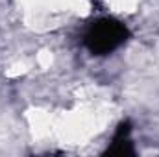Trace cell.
<instances>
[{
  "label": "cell",
  "mask_w": 159,
  "mask_h": 157,
  "mask_svg": "<svg viewBox=\"0 0 159 157\" xmlns=\"http://www.w3.org/2000/svg\"><path fill=\"white\" fill-rule=\"evenodd\" d=\"M131 37L129 28L115 17H98L83 30L81 43L89 54L102 57L122 48Z\"/></svg>",
  "instance_id": "obj_1"
},
{
  "label": "cell",
  "mask_w": 159,
  "mask_h": 157,
  "mask_svg": "<svg viewBox=\"0 0 159 157\" xmlns=\"http://www.w3.org/2000/svg\"><path fill=\"white\" fill-rule=\"evenodd\" d=\"M131 122L129 120H122L113 137L111 142L106 150V155H135V148H133V141H131Z\"/></svg>",
  "instance_id": "obj_2"
}]
</instances>
